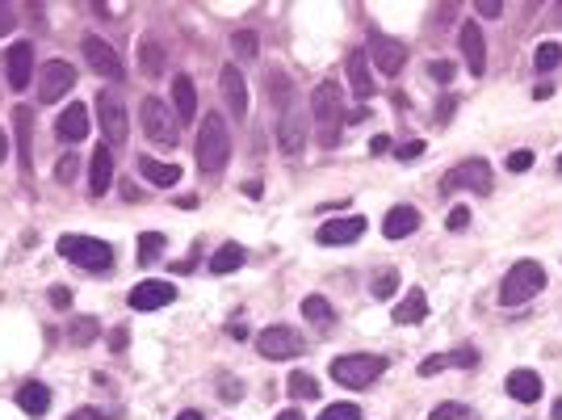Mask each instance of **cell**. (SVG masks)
<instances>
[{"label":"cell","instance_id":"obj_59","mask_svg":"<svg viewBox=\"0 0 562 420\" xmlns=\"http://www.w3.org/2000/svg\"><path fill=\"white\" fill-rule=\"evenodd\" d=\"M558 164H562V160H558Z\"/></svg>","mask_w":562,"mask_h":420},{"label":"cell","instance_id":"obj_12","mask_svg":"<svg viewBox=\"0 0 562 420\" xmlns=\"http://www.w3.org/2000/svg\"><path fill=\"white\" fill-rule=\"evenodd\" d=\"M219 84H223V101H227V110H231V118L248 122V84H243V72L235 64H227Z\"/></svg>","mask_w":562,"mask_h":420},{"label":"cell","instance_id":"obj_47","mask_svg":"<svg viewBox=\"0 0 562 420\" xmlns=\"http://www.w3.org/2000/svg\"><path fill=\"white\" fill-rule=\"evenodd\" d=\"M395 156H399V160H416V156H424V139H412V144H403Z\"/></svg>","mask_w":562,"mask_h":420},{"label":"cell","instance_id":"obj_13","mask_svg":"<svg viewBox=\"0 0 562 420\" xmlns=\"http://www.w3.org/2000/svg\"><path fill=\"white\" fill-rule=\"evenodd\" d=\"M370 59H373V67H378L382 76H399L403 64H407V47H403V43H395V38H382V34H373Z\"/></svg>","mask_w":562,"mask_h":420},{"label":"cell","instance_id":"obj_29","mask_svg":"<svg viewBox=\"0 0 562 420\" xmlns=\"http://www.w3.org/2000/svg\"><path fill=\"white\" fill-rule=\"evenodd\" d=\"M243 261H248V253H243V244H223V248H219V253H214V257H210V274H235V269H240Z\"/></svg>","mask_w":562,"mask_h":420},{"label":"cell","instance_id":"obj_40","mask_svg":"<svg viewBox=\"0 0 562 420\" xmlns=\"http://www.w3.org/2000/svg\"><path fill=\"white\" fill-rule=\"evenodd\" d=\"M441 370H450V357L445 354H433V357L420 362V374H424V378H433V374H441Z\"/></svg>","mask_w":562,"mask_h":420},{"label":"cell","instance_id":"obj_23","mask_svg":"<svg viewBox=\"0 0 562 420\" xmlns=\"http://www.w3.org/2000/svg\"><path fill=\"white\" fill-rule=\"evenodd\" d=\"M416 227H420V210L416 206H390V210H386V219H382L386 240H407Z\"/></svg>","mask_w":562,"mask_h":420},{"label":"cell","instance_id":"obj_4","mask_svg":"<svg viewBox=\"0 0 562 420\" xmlns=\"http://www.w3.org/2000/svg\"><path fill=\"white\" fill-rule=\"evenodd\" d=\"M542 286H546V269H542L537 261H516L512 269L504 274V282H499V303H504V307H520V303H529Z\"/></svg>","mask_w":562,"mask_h":420},{"label":"cell","instance_id":"obj_44","mask_svg":"<svg viewBox=\"0 0 562 420\" xmlns=\"http://www.w3.org/2000/svg\"><path fill=\"white\" fill-rule=\"evenodd\" d=\"M508 168H512V173H529V168H533V152H525V147L512 152V156H508Z\"/></svg>","mask_w":562,"mask_h":420},{"label":"cell","instance_id":"obj_3","mask_svg":"<svg viewBox=\"0 0 562 420\" xmlns=\"http://www.w3.org/2000/svg\"><path fill=\"white\" fill-rule=\"evenodd\" d=\"M227 160H231V130L219 113H206L202 118V130H197V164H202V173H223Z\"/></svg>","mask_w":562,"mask_h":420},{"label":"cell","instance_id":"obj_51","mask_svg":"<svg viewBox=\"0 0 562 420\" xmlns=\"http://www.w3.org/2000/svg\"><path fill=\"white\" fill-rule=\"evenodd\" d=\"M453 118V97H441V105H436V122H450Z\"/></svg>","mask_w":562,"mask_h":420},{"label":"cell","instance_id":"obj_42","mask_svg":"<svg viewBox=\"0 0 562 420\" xmlns=\"http://www.w3.org/2000/svg\"><path fill=\"white\" fill-rule=\"evenodd\" d=\"M47 299H50V307H55V311H67V307H72V291H67V286H50Z\"/></svg>","mask_w":562,"mask_h":420},{"label":"cell","instance_id":"obj_28","mask_svg":"<svg viewBox=\"0 0 562 420\" xmlns=\"http://www.w3.org/2000/svg\"><path fill=\"white\" fill-rule=\"evenodd\" d=\"M139 173H143L151 185L168 190V185H177V181H181V164H164V160H151V156H143V160H139Z\"/></svg>","mask_w":562,"mask_h":420},{"label":"cell","instance_id":"obj_31","mask_svg":"<svg viewBox=\"0 0 562 420\" xmlns=\"http://www.w3.org/2000/svg\"><path fill=\"white\" fill-rule=\"evenodd\" d=\"M164 64H168V59H164V51L156 47L151 38H143V43H139V67H143V76H160Z\"/></svg>","mask_w":562,"mask_h":420},{"label":"cell","instance_id":"obj_45","mask_svg":"<svg viewBox=\"0 0 562 420\" xmlns=\"http://www.w3.org/2000/svg\"><path fill=\"white\" fill-rule=\"evenodd\" d=\"M466 223H470V210H466V206H453L450 219H445V227H450V231H462Z\"/></svg>","mask_w":562,"mask_h":420},{"label":"cell","instance_id":"obj_5","mask_svg":"<svg viewBox=\"0 0 562 420\" xmlns=\"http://www.w3.org/2000/svg\"><path fill=\"white\" fill-rule=\"evenodd\" d=\"M382 370H386V357H373V354H344L332 362V378L349 391H366L370 383H378Z\"/></svg>","mask_w":562,"mask_h":420},{"label":"cell","instance_id":"obj_6","mask_svg":"<svg viewBox=\"0 0 562 420\" xmlns=\"http://www.w3.org/2000/svg\"><path fill=\"white\" fill-rule=\"evenodd\" d=\"M59 257L76 261L84 269H110L113 265V244L93 240V236H59Z\"/></svg>","mask_w":562,"mask_h":420},{"label":"cell","instance_id":"obj_27","mask_svg":"<svg viewBox=\"0 0 562 420\" xmlns=\"http://www.w3.org/2000/svg\"><path fill=\"white\" fill-rule=\"evenodd\" d=\"M508 395L520 400V404H537L542 400V378L533 370H512L508 374Z\"/></svg>","mask_w":562,"mask_h":420},{"label":"cell","instance_id":"obj_17","mask_svg":"<svg viewBox=\"0 0 562 420\" xmlns=\"http://www.w3.org/2000/svg\"><path fill=\"white\" fill-rule=\"evenodd\" d=\"M173 299H177L173 282H139V286L130 291V307L135 311H160V307H168Z\"/></svg>","mask_w":562,"mask_h":420},{"label":"cell","instance_id":"obj_18","mask_svg":"<svg viewBox=\"0 0 562 420\" xmlns=\"http://www.w3.org/2000/svg\"><path fill=\"white\" fill-rule=\"evenodd\" d=\"M458 43H462V55H466L470 76H482V67H487V43H482V26H479V21H466L462 34H458Z\"/></svg>","mask_w":562,"mask_h":420},{"label":"cell","instance_id":"obj_43","mask_svg":"<svg viewBox=\"0 0 562 420\" xmlns=\"http://www.w3.org/2000/svg\"><path fill=\"white\" fill-rule=\"evenodd\" d=\"M466 416V408L462 404H441V408H433V416L428 420H462Z\"/></svg>","mask_w":562,"mask_h":420},{"label":"cell","instance_id":"obj_37","mask_svg":"<svg viewBox=\"0 0 562 420\" xmlns=\"http://www.w3.org/2000/svg\"><path fill=\"white\" fill-rule=\"evenodd\" d=\"M319 420H361V408L357 404H332V408H323Z\"/></svg>","mask_w":562,"mask_h":420},{"label":"cell","instance_id":"obj_33","mask_svg":"<svg viewBox=\"0 0 562 420\" xmlns=\"http://www.w3.org/2000/svg\"><path fill=\"white\" fill-rule=\"evenodd\" d=\"M289 395H294V400H319V383H315L311 374L294 370L289 374Z\"/></svg>","mask_w":562,"mask_h":420},{"label":"cell","instance_id":"obj_8","mask_svg":"<svg viewBox=\"0 0 562 420\" xmlns=\"http://www.w3.org/2000/svg\"><path fill=\"white\" fill-rule=\"evenodd\" d=\"M257 349H260V357H269V362H286V357L303 354L306 345L289 323H269L265 332H257Z\"/></svg>","mask_w":562,"mask_h":420},{"label":"cell","instance_id":"obj_57","mask_svg":"<svg viewBox=\"0 0 562 420\" xmlns=\"http://www.w3.org/2000/svg\"><path fill=\"white\" fill-rule=\"evenodd\" d=\"M554 420H562V400H558V404H554Z\"/></svg>","mask_w":562,"mask_h":420},{"label":"cell","instance_id":"obj_52","mask_svg":"<svg viewBox=\"0 0 562 420\" xmlns=\"http://www.w3.org/2000/svg\"><path fill=\"white\" fill-rule=\"evenodd\" d=\"M370 152H373V156L390 152V135H373V139H370Z\"/></svg>","mask_w":562,"mask_h":420},{"label":"cell","instance_id":"obj_9","mask_svg":"<svg viewBox=\"0 0 562 420\" xmlns=\"http://www.w3.org/2000/svg\"><path fill=\"white\" fill-rule=\"evenodd\" d=\"M491 185H496V177H491L487 160H462L453 173H445V177H441V190H445V194H458V190L491 194Z\"/></svg>","mask_w":562,"mask_h":420},{"label":"cell","instance_id":"obj_54","mask_svg":"<svg viewBox=\"0 0 562 420\" xmlns=\"http://www.w3.org/2000/svg\"><path fill=\"white\" fill-rule=\"evenodd\" d=\"M533 97H537V101H550V97H554V89H550V84H537V93H533Z\"/></svg>","mask_w":562,"mask_h":420},{"label":"cell","instance_id":"obj_1","mask_svg":"<svg viewBox=\"0 0 562 420\" xmlns=\"http://www.w3.org/2000/svg\"><path fill=\"white\" fill-rule=\"evenodd\" d=\"M344 93H340L336 81H323L315 93H311V135H315V144L319 147H336L340 144V130H344Z\"/></svg>","mask_w":562,"mask_h":420},{"label":"cell","instance_id":"obj_19","mask_svg":"<svg viewBox=\"0 0 562 420\" xmlns=\"http://www.w3.org/2000/svg\"><path fill=\"white\" fill-rule=\"evenodd\" d=\"M110 181H113V147L101 144L93 152V160H89V194L101 198L110 190Z\"/></svg>","mask_w":562,"mask_h":420},{"label":"cell","instance_id":"obj_53","mask_svg":"<svg viewBox=\"0 0 562 420\" xmlns=\"http://www.w3.org/2000/svg\"><path fill=\"white\" fill-rule=\"evenodd\" d=\"M9 160V135H4V127H0V164Z\"/></svg>","mask_w":562,"mask_h":420},{"label":"cell","instance_id":"obj_30","mask_svg":"<svg viewBox=\"0 0 562 420\" xmlns=\"http://www.w3.org/2000/svg\"><path fill=\"white\" fill-rule=\"evenodd\" d=\"M303 315L311 323H323V328H327V323H336V311H332V303H327L323 294H311V299H303Z\"/></svg>","mask_w":562,"mask_h":420},{"label":"cell","instance_id":"obj_7","mask_svg":"<svg viewBox=\"0 0 562 420\" xmlns=\"http://www.w3.org/2000/svg\"><path fill=\"white\" fill-rule=\"evenodd\" d=\"M139 118H143L147 139H151L156 147H173V144H177V113L168 110L160 97H143Z\"/></svg>","mask_w":562,"mask_h":420},{"label":"cell","instance_id":"obj_48","mask_svg":"<svg viewBox=\"0 0 562 420\" xmlns=\"http://www.w3.org/2000/svg\"><path fill=\"white\" fill-rule=\"evenodd\" d=\"M13 21H17L13 4H4V0H0V38H4V34H9V30H13Z\"/></svg>","mask_w":562,"mask_h":420},{"label":"cell","instance_id":"obj_14","mask_svg":"<svg viewBox=\"0 0 562 420\" xmlns=\"http://www.w3.org/2000/svg\"><path fill=\"white\" fill-rule=\"evenodd\" d=\"M4 76H9V89H26L34 76V47L30 43H13L4 51Z\"/></svg>","mask_w":562,"mask_h":420},{"label":"cell","instance_id":"obj_24","mask_svg":"<svg viewBox=\"0 0 562 420\" xmlns=\"http://www.w3.org/2000/svg\"><path fill=\"white\" fill-rule=\"evenodd\" d=\"M173 110H177V122H193V113H197V89L185 72L173 76Z\"/></svg>","mask_w":562,"mask_h":420},{"label":"cell","instance_id":"obj_39","mask_svg":"<svg viewBox=\"0 0 562 420\" xmlns=\"http://www.w3.org/2000/svg\"><path fill=\"white\" fill-rule=\"evenodd\" d=\"M76 173H81V160H76V156H64V160L55 164V181H59V185H72Z\"/></svg>","mask_w":562,"mask_h":420},{"label":"cell","instance_id":"obj_38","mask_svg":"<svg viewBox=\"0 0 562 420\" xmlns=\"http://www.w3.org/2000/svg\"><path fill=\"white\" fill-rule=\"evenodd\" d=\"M231 43H235V55H240V59H252V55H257V34L252 30H235Z\"/></svg>","mask_w":562,"mask_h":420},{"label":"cell","instance_id":"obj_32","mask_svg":"<svg viewBox=\"0 0 562 420\" xmlns=\"http://www.w3.org/2000/svg\"><path fill=\"white\" fill-rule=\"evenodd\" d=\"M96 332H101V323H96L93 315H81V320L67 323V340H72V345H93Z\"/></svg>","mask_w":562,"mask_h":420},{"label":"cell","instance_id":"obj_46","mask_svg":"<svg viewBox=\"0 0 562 420\" xmlns=\"http://www.w3.org/2000/svg\"><path fill=\"white\" fill-rule=\"evenodd\" d=\"M474 13L487 17V21H496V17H504V4H499V0H487V4H482V0H479V4H474Z\"/></svg>","mask_w":562,"mask_h":420},{"label":"cell","instance_id":"obj_36","mask_svg":"<svg viewBox=\"0 0 562 420\" xmlns=\"http://www.w3.org/2000/svg\"><path fill=\"white\" fill-rule=\"evenodd\" d=\"M370 291H373V299H390V294L399 291V274H395V269H382V274L370 282Z\"/></svg>","mask_w":562,"mask_h":420},{"label":"cell","instance_id":"obj_10","mask_svg":"<svg viewBox=\"0 0 562 420\" xmlns=\"http://www.w3.org/2000/svg\"><path fill=\"white\" fill-rule=\"evenodd\" d=\"M96 118H101V130H105V144L110 147H122L127 144V105L122 97H113V93H96Z\"/></svg>","mask_w":562,"mask_h":420},{"label":"cell","instance_id":"obj_25","mask_svg":"<svg viewBox=\"0 0 562 420\" xmlns=\"http://www.w3.org/2000/svg\"><path fill=\"white\" fill-rule=\"evenodd\" d=\"M424 315H428V294L420 291V286L403 294L399 303H395V311H390V320L395 323H420Z\"/></svg>","mask_w":562,"mask_h":420},{"label":"cell","instance_id":"obj_22","mask_svg":"<svg viewBox=\"0 0 562 420\" xmlns=\"http://www.w3.org/2000/svg\"><path fill=\"white\" fill-rule=\"evenodd\" d=\"M55 135H59L64 144H81L84 135H89V110H84L81 101H72V105L59 113V122H55Z\"/></svg>","mask_w":562,"mask_h":420},{"label":"cell","instance_id":"obj_15","mask_svg":"<svg viewBox=\"0 0 562 420\" xmlns=\"http://www.w3.org/2000/svg\"><path fill=\"white\" fill-rule=\"evenodd\" d=\"M76 84V67L67 64V59H50V64H42V101H59L67 97V89Z\"/></svg>","mask_w":562,"mask_h":420},{"label":"cell","instance_id":"obj_34","mask_svg":"<svg viewBox=\"0 0 562 420\" xmlns=\"http://www.w3.org/2000/svg\"><path fill=\"white\" fill-rule=\"evenodd\" d=\"M558 64H562V47H558V43H542L537 55H533V67H537V72H554Z\"/></svg>","mask_w":562,"mask_h":420},{"label":"cell","instance_id":"obj_20","mask_svg":"<svg viewBox=\"0 0 562 420\" xmlns=\"http://www.w3.org/2000/svg\"><path fill=\"white\" fill-rule=\"evenodd\" d=\"M349 89L357 101L373 97V72H370V55L366 51H349Z\"/></svg>","mask_w":562,"mask_h":420},{"label":"cell","instance_id":"obj_2","mask_svg":"<svg viewBox=\"0 0 562 420\" xmlns=\"http://www.w3.org/2000/svg\"><path fill=\"white\" fill-rule=\"evenodd\" d=\"M269 89H273L277 97H273V105H277V113H281V122H277V147L286 152V156H298L306 147V118L298 110H294V89H289V81L286 76H269Z\"/></svg>","mask_w":562,"mask_h":420},{"label":"cell","instance_id":"obj_21","mask_svg":"<svg viewBox=\"0 0 562 420\" xmlns=\"http://www.w3.org/2000/svg\"><path fill=\"white\" fill-rule=\"evenodd\" d=\"M13 135H17V160L21 168L30 173V160H34V110L30 105H17L13 110Z\"/></svg>","mask_w":562,"mask_h":420},{"label":"cell","instance_id":"obj_58","mask_svg":"<svg viewBox=\"0 0 562 420\" xmlns=\"http://www.w3.org/2000/svg\"><path fill=\"white\" fill-rule=\"evenodd\" d=\"M554 17H558V21H562V4H554Z\"/></svg>","mask_w":562,"mask_h":420},{"label":"cell","instance_id":"obj_35","mask_svg":"<svg viewBox=\"0 0 562 420\" xmlns=\"http://www.w3.org/2000/svg\"><path fill=\"white\" fill-rule=\"evenodd\" d=\"M160 253H164V236H160V231H147V236H139V261H143V265H151Z\"/></svg>","mask_w":562,"mask_h":420},{"label":"cell","instance_id":"obj_11","mask_svg":"<svg viewBox=\"0 0 562 420\" xmlns=\"http://www.w3.org/2000/svg\"><path fill=\"white\" fill-rule=\"evenodd\" d=\"M84 59H89V67H93L96 76H105V81H122V76H127L118 51H113L110 43H101V38H84Z\"/></svg>","mask_w":562,"mask_h":420},{"label":"cell","instance_id":"obj_41","mask_svg":"<svg viewBox=\"0 0 562 420\" xmlns=\"http://www.w3.org/2000/svg\"><path fill=\"white\" fill-rule=\"evenodd\" d=\"M428 76H433L436 84H450L453 81V64H450V59H433V64H428Z\"/></svg>","mask_w":562,"mask_h":420},{"label":"cell","instance_id":"obj_16","mask_svg":"<svg viewBox=\"0 0 562 420\" xmlns=\"http://www.w3.org/2000/svg\"><path fill=\"white\" fill-rule=\"evenodd\" d=\"M361 231H366V219H361V214H353V219H327V223L315 231V240L327 244V248H340V244H357Z\"/></svg>","mask_w":562,"mask_h":420},{"label":"cell","instance_id":"obj_50","mask_svg":"<svg viewBox=\"0 0 562 420\" xmlns=\"http://www.w3.org/2000/svg\"><path fill=\"white\" fill-rule=\"evenodd\" d=\"M67 420H105V412H96V408H76Z\"/></svg>","mask_w":562,"mask_h":420},{"label":"cell","instance_id":"obj_56","mask_svg":"<svg viewBox=\"0 0 562 420\" xmlns=\"http://www.w3.org/2000/svg\"><path fill=\"white\" fill-rule=\"evenodd\" d=\"M177 420H206V416H202V412H181Z\"/></svg>","mask_w":562,"mask_h":420},{"label":"cell","instance_id":"obj_26","mask_svg":"<svg viewBox=\"0 0 562 420\" xmlns=\"http://www.w3.org/2000/svg\"><path fill=\"white\" fill-rule=\"evenodd\" d=\"M17 408H21L26 416H47L50 412V387L47 383H26V387L17 391Z\"/></svg>","mask_w":562,"mask_h":420},{"label":"cell","instance_id":"obj_49","mask_svg":"<svg viewBox=\"0 0 562 420\" xmlns=\"http://www.w3.org/2000/svg\"><path fill=\"white\" fill-rule=\"evenodd\" d=\"M127 345H130L127 328H113V332H110V349H113V354H122V349H127Z\"/></svg>","mask_w":562,"mask_h":420},{"label":"cell","instance_id":"obj_55","mask_svg":"<svg viewBox=\"0 0 562 420\" xmlns=\"http://www.w3.org/2000/svg\"><path fill=\"white\" fill-rule=\"evenodd\" d=\"M277 420H303V412H298V408H286V412H281Z\"/></svg>","mask_w":562,"mask_h":420}]
</instances>
